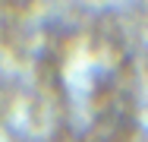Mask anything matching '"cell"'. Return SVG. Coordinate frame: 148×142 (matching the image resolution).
I'll return each instance as SVG.
<instances>
[]
</instances>
